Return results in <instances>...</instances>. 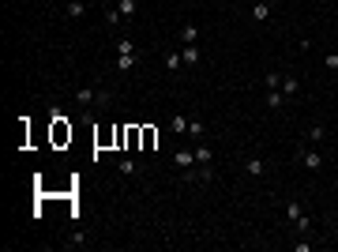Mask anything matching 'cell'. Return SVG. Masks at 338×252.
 Returning <instances> with one entry per match:
<instances>
[{"label":"cell","instance_id":"obj_1","mask_svg":"<svg viewBox=\"0 0 338 252\" xmlns=\"http://www.w3.org/2000/svg\"><path fill=\"white\" fill-rule=\"evenodd\" d=\"M301 162H304V170H323V154L316 151V147H308V151H301Z\"/></svg>","mask_w":338,"mask_h":252},{"label":"cell","instance_id":"obj_2","mask_svg":"<svg viewBox=\"0 0 338 252\" xmlns=\"http://www.w3.org/2000/svg\"><path fill=\"white\" fill-rule=\"evenodd\" d=\"M180 61H185L188 68H196L203 61V49H199V45H180Z\"/></svg>","mask_w":338,"mask_h":252},{"label":"cell","instance_id":"obj_3","mask_svg":"<svg viewBox=\"0 0 338 252\" xmlns=\"http://www.w3.org/2000/svg\"><path fill=\"white\" fill-rule=\"evenodd\" d=\"M244 170H248V177H263V173H267V162L259 158V154H252V158L244 162Z\"/></svg>","mask_w":338,"mask_h":252},{"label":"cell","instance_id":"obj_4","mask_svg":"<svg viewBox=\"0 0 338 252\" xmlns=\"http://www.w3.org/2000/svg\"><path fill=\"white\" fill-rule=\"evenodd\" d=\"M90 8H86V0H68V19H83Z\"/></svg>","mask_w":338,"mask_h":252},{"label":"cell","instance_id":"obj_5","mask_svg":"<svg viewBox=\"0 0 338 252\" xmlns=\"http://www.w3.org/2000/svg\"><path fill=\"white\" fill-rule=\"evenodd\" d=\"M173 162H177L180 170H192V166H196V151H177V154H173Z\"/></svg>","mask_w":338,"mask_h":252},{"label":"cell","instance_id":"obj_6","mask_svg":"<svg viewBox=\"0 0 338 252\" xmlns=\"http://www.w3.org/2000/svg\"><path fill=\"white\" fill-rule=\"evenodd\" d=\"M278 91H282L286 98H293V94L301 91V83H297V75H282V87H278Z\"/></svg>","mask_w":338,"mask_h":252},{"label":"cell","instance_id":"obj_7","mask_svg":"<svg viewBox=\"0 0 338 252\" xmlns=\"http://www.w3.org/2000/svg\"><path fill=\"white\" fill-rule=\"evenodd\" d=\"M169 132H177V135L188 132V117H185V113H173V117H169Z\"/></svg>","mask_w":338,"mask_h":252},{"label":"cell","instance_id":"obj_8","mask_svg":"<svg viewBox=\"0 0 338 252\" xmlns=\"http://www.w3.org/2000/svg\"><path fill=\"white\" fill-rule=\"evenodd\" d=\"M117 170L124 173V177H139V162H135V158H120Z\"/></svg>","mask_w":338,"mask_h":252},{"label":"cell","instance_id":"obj_9","mask_svg":"<svg viewBox=\"0 0 338 252\" xmlns=\"http://www.w3.org/2000/svg\"><path fill=\"white\" fill-rule=\"evenodd\" d=\"M180 42H185V45H196V42H199V26H196V23H185V31H180Z\"/></svg>","mask_w":338,"mask_h":252},{"label":"cell","instance_id":"obj_10","mask_svg":"<svg viewBox=\"0 0 338 252\" xmlns=\"http://www.w3.org/2000/svg\"><path fill=\"white\" fill-rule=\"evenodd\" d=\"M135 64H139V53H124V57H117V72H132Z\"/></svg>","mask_w":338,"mask_h":252},{"label":"cell","instance_id":"obj_11","mask_svg":"<svg viewBox=\"0 0 338 252\" xmlns=\"http://www.w3.org/2000/svg\"><path fill=\"white\" fill-rule=\"evenodd\" d=\"M252 19H256V23H267V19H270V4H267V0H256Z\"/></svg>","mask_w":338,"mask_h":252},{"label":"cell","instance_id":"obj_12","mask_svg":"<svg viewBox=\"0 0 338 252\" xmlns=\"http://www.w3.org/2000/svg\"><path fill=\"white\" fill-rule=\"evenodd\" d=\"M210 158H214V151H210L207 143L199 139V147H196V162H199V166H210Z\"/></svg>","mask_w":338,"mask_h":252},{"label":"cell","instance_id":"obj_13","mask_svg":"<svg viewBox=\"0 0 338 252\" xmlns=\"http://www.w3.org/2000/svg\"><path fill=\"white\" fill-rule=\"evenodd\" d=\"M162 64H166V72H180V68H185L180 53H166V57H162Z\"/></svg>","mask_w":338,"mask_h":252},{"label":"cell","instance_id":"obj_14","mask_svg":"<svg viewBox=\"0 0 338 252\" xmlns=\"http://www.w3.org/2000/svg\"><path fill=\"white\" fill-rule=\"evenodd\" d=\"M301 215H304V207H301L297 200H289V203H286V218H289V222H297Z\"/></svg>","mask_w":338,"mask_h":252},{"label":"cell","instance_id":"obj_15","mask_svg":"<svg viewBox=\"0 0 338 252\" xmlns=\"http://www.w3.org/2000/svg\"><path fill=\"white\" fill-rule=\"evenodd\" d=\"M117 8H120V15H124V19H132L135 12H139V4H135V0H117Z\"/></svg>","mask_w":338,"mask_h":252},{"label":"cell","instance_id":"obj_16","mask_svg":"<svg viewBox=\"0 0 338 252\" xmlns=\"http://www.w3.org/2000/svg\"><path fill=\"white\" fill-rule=\"evenodd\" d=\"M188 132L196 135V139H203V135H207V124H203V121H196V117H188Z\"/></svg>","mask_w":338,"mask_h":252},{"label":"cell","instance_id":"obj_17","mask_svg":"<svg viewBox=\"0 0 338 252\" xmlns=\"http://www.w3.org/2000/svg\"><path fill=\"white\" fill-rule=\"evenodd\" d=\"M120 19H124V15H120V8H117V4L105 8V23H109V26H120Z\"/></svg>","mask_w":338,"mask_h":252},{"label":"cell","instance_id":"obj_18","mask_svg":"<svg viewBox=\"0 0 338 252\" xmlns=\"http://www.w3.org/2000/svg\"><path fill=\"white\" fill-rule=\"evenodd\" d=\"M267 105H270V109H282V105H286V94H282V91H270V94H267Z\"/></svg>","mask_w":338,"mask_h":252},{"label":"cell","instance_id":"obj_19","mask_svg":"<svg viewBox=\"0 0 338 252\" xmlns=\"http://www.w3.org/2000/svg\"><path fill=\"white\" fill-rule=\"evenodd\" d=\"M308 139H312V143H323V139H327V128H323V124H312V128H308Z\"/></svg>","mask_w":338,"mask_h":252},{"label":"cell","instance_id":"obj_20","mask_svg":"<svg viewBox=\"0 0 338 252\" xmlns=\"http://www.w3.org/2000/svg\"><path fill=\"white\" fill-rule=\"evenodd\" d=\"M124 53H135V42H132V38H117V57H124Z\"/></svg>","mask_w":338,"mask_h":252},{"label":"cell","instance_id":"obj_21","mask_svg":"<svg viewBox=\"0 0 338 252\" xmlns=\"http://www.w3.org/2000/svg\"><path fill=\"white\" fill-rule=\"evenodd\" d=\"M293 226H297V234H312V218H308V215H301Z\"/></svg>","mask_w":338,"mask_h":252},{"label":"cell","instance_id":"obj_22","mask_svg":"<svg viewBox=\"0 0 338 252\" xmlns=\"http://www.w3.org/2000/svg\"><path fill=\"white\" fill-rule=\"evenodd\" d=\"M263 83L270 87V91H278V87H282V75H278V72H267V75H263Z\"/></svg>","mask_w":338,"mask_h":252},{"label":"cell","instance_id":"obj_23","mask_svg":"<svg viewBox=\"0 0 338 252\" xmlns=\"http://www.w3.org/2000/svg\"><path fill=\"white\" fill-rule=\"evenodd\" d=\"M143 151H154V128H143Z\"/></svg>","mask_w":338,"mask_h":252},{"label":"cell","instance_id":"obj_24","mask_svg":"<svg viewBox=\"0 0 338 252\" xmlns=\"http://www.w3.org/2000/svg\"><path fill=\"white\" fill-rule=\"evenodd\" d=\"M323 68H327V72H338V53H327L323 57Z\"/></svg>","mask_w":338,"mask_h":252}]
</instances>
